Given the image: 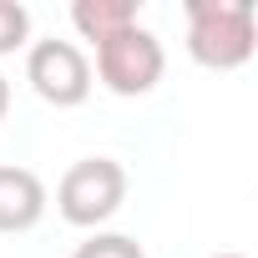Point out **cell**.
I'll use <instances>...</instances> for the list:
<instances>
[{
    "mask_svg": "<svg viewBox=\"0 0 258 258\" xmlns=\"http://www.w3.org/2000/svg\"><path fill=\"white\" fill-rule=\"evenodd\" d=\"M187 51L208 71H233L253 56L248 0H187Z\"/></svg>",
    "mask_w": 258,
    "mask_h": 258,
    "instance_id": "1",
    "label": "cell"
},
{
    "mask_svg": "<svg viewBox=\"0 0 258 258\" xmlns=\"http://www.w3.org/2000/svg\"><path fill=\"white\" fill-rule=\"evenodd\" d=\"M126 198V172L111 157H81L76 167H66L61 187H56V208L71 228H96L106 223Z\"/></svg>",
    "mask_w": 258,
    "mask_h": 258,
    "instance_id": "2",
    "label": "cell"
},
{
    "mask_svg": "<svg viewBox=\"0 0 258 258\" xmlns=\"http://www.w3.org/2000/svg\"><path fill=\"white\" fill-rule=\"evenodd\" d=\"M162 66H167L162 41L142 26H126V31H116L96 46V76L116 96H147L162 81Z\"/></svg>",
    "mask_w": 258,
    "mask_h": 258,
    "instance_id": "3",
    "label": "cell"
},
{
    "mask_svg": "<svg viewBox=\"0 0 258 258\" xmlns=\"http://www.w3.org/2000/svg\"><path fill=\"white\" fill-rule=\"evenodd\" d=\"M26 81L51 106H81L91 96V66L71 41H36L26 56Z\"/></svg>",
    "mask_w": 258,
    "mask_h": 258,
    "instance_id": "4",
    "label": "cell"
},
{
    "mask_svg": "<svg viewBox=\"0 0 258 258\" xmlns=\"http://www.w3.org/2000/svg\"><path fill=\"white\" fill-rule=\"evenodd\" d=\"M46 213V187L31 167H0V233H26Z\"/></svg>",
    "mask_w": 258,
    "mask_h": 258,
    "instance_id": "5",
    "label": "cell"
},
{
    "mask_svg": "<svg viewBox=\"0 0 258 258\" xmlns=\"http://www.w3.org/2000/svg\"><path fill=\"white\" fill-rule=\"evenodd\" d=\"M71 21H76V31H81L86 41L101 46L106 36L137 26V6H132V0H76V6H71Z\"/></svg>",
    "mask_w": 258,
    "mask_h": 258,
    "instance_id": "6",
    "label": "cell"
},
{
    "mask_svg": "<svg viewBox=\"0 0 258 258\" xmlns=\"http://www.w3.org/2000/svg\"><path fill=\"white\" fill-rule=\"evenodd\" d=\"M26 36H31V16H26V6H16V0H0V56L21 51Z\"/></svg>",
    "mask_w": 258,
    "mask_h": 258,
    "instance_id": "7",
    "label": "cell"
},
{
    "mask_svg": "<svg viewBox=\"0 0 258 258\" xmlns=\"http://www.w3.org/2000/svg\"><path fill=\"white\" fill-rule=\"evenodd\" d=\"M76 258H147L126 233H96V238H86L81 248H76Z\"/></svg>",
    "mask_w": 258,
    "mask_h": 258,
    "instance_id": "8",
    "label": "cell"
},
{
    "mask_svg": "<svg viewBox=\"0 0 258 258\" xmlns=\"http://www.w3.org/2000/svg\"><path fill=\"white\" fill-rule=\"evenodd\" d=\"M6 106H11V81L0 76V116H6Z\"/></svg>",
    "mask_w": 258,
    "mask_h": 258,
    "instance_id": "9",
    "label": "cell"
},
{
    "mask_svg": "<svg viewBox=\"0 0 258 258\" xmlns=\"http://www.w3.org/2000/svg\"><path fill=\"white\" fill-rule=\"evenodd\" d=\"M218 258H243V253H218Z\"/></svg>",
    "mask_w": 258,
    "mask_h": 258,
    "instance_id": "10",
    "label": "cell"
}]
</instances>
